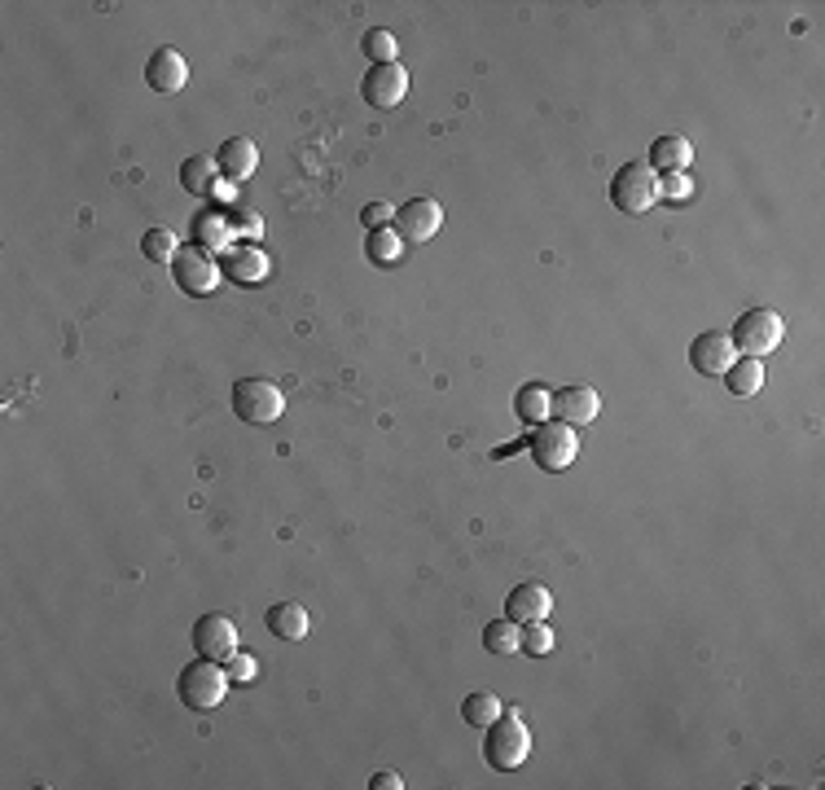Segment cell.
<instances>
[{
    "label": "cell",
    "instance_id": "cell-1",
    "mask_svg": "<svg viewBox=\"0 0 825 790\" xmlns=\"http://www.w3.org/2000/svg\"><path fill=\"white\" fill-rule=\"evenodd\" d=\"M228 686H233L228 681V667L220 659H202V654L176 676V694H180V703L189 712H215L224 703Z\"/></svg>",
    "mask_w": 825,
    "mask_h": 790
},
{
    "label": "cell",
    "instance_id": "cell-32",
    "mask_svg": "<svg viewBox=\"0 0 825 790\" xmlns=\"http://www.w3.org/2000/svg\"><path fill=\"white\" fill-rule=\"evenodd\" d=\"M370 786H374V790H400L404 781H400V773H391V768H387V773H374V781H370Z\"/></svg>",
    "mask_w": 825,
    "mask_h": 790
},
{
    "label": "cell",
    "instance_id": "cell-19",
    "mask_svg": "<svg viewBox=\"0 0 825 790\" xmlns=\"http://www.w3.org/2000/svg\"><path fill=\"white\" fill-rule=\"evenodd\" d=\"M514 413H518L527 426H545V422L553 417V391L540 387V383H527V387L518 391V400H514Z\"/></svg>",
    "mask_w": 825,
    "mask_h": 790
},
{
    "label": "cell",
    "instance_id": "cell-30",
    "mask_svg": "<svg viewBox=\"0 0 825 790\" xmlns=\"http://www.w3.org/2000/svg\"><path fill=\"white\" fill-rule=\"evenodd\" d=\"M361 220H365V229H391L396 206H391V202H370V206L361 211Z\"/></svg>",
    "mask_w": 825,
    "mask_h": 790
},
{
    "label": "cell",
    "instance_id": "cell-7",
    "mask_svg": "<svg viewBox=\"0 0 825 790\" xmlns=\"http://www.w3.org/2000/svg\"><path fill=\"white\" fill-rule=\"evenodd\" d=\"M172 277H176V286H180L185 294L202 299V294H211V290L220 286V264H215L202 247H180L176 260H172Z\"/></svg>",
    "mask_w": 825,
    "mask_h": 790
},
{
    "label": "cell",
    "instance_id": "cell-20",
    "mask_svg": "<svg viewBox=\"0 0 825 790\" xmlns=\"http://www.w3.org/2000/svg\"><path fill=\"white\" fill-rule=\"evenodd\" d=\"M689 163H693V146L685 137H659L650 146V167L659 172H685Z\"/></svg>",
    "mask_w": 825,
    "mask_h": 790
},
{
    "label": "cell",
    "instance_id": "cell-3",
    "mask_svg": "<svg viewBox=\"0 0 825 790\" xmlns=\"http://www.w3.org/2000/svg\"><path fill=\"white\" fill-rule=\"evenodd\" d=\"M659 198H663V189H659V176L650 163H624L611 180V202L624 215H646L659 206Z\"/></svg>",
    "mask_w": 825,
    "mask_h": 790
},
{
    "label": "cell",
    "instance_id": "cell-26",
    "mask_svg": "<svg viewBox=\"0 0 825 790\" xmlns=\"http://www.w3.org/2000/svg\"><path fill=\"white\" fill-rule=\"evenodd\" d=\"M176 234L172 229H150L146 238H141V255L146 260H154V264H163V260H176Z\"/></svg>",
    "mask_w": 825,
    "mask_h": 790
},
{
    "label": "cell",
    "instance_id": "cell-24",
    "mask_svg": "<svg viewBox=\"0 0 825 790\" xmlns=\"http://www.w3.org/2000/svg\"><path fill=\"white\" fill-rule=\"evenodd\" d=\"M501 712H505V703H501L497 694H488V690L470 694V699L461 703V716H465V725H475V729H488V725H492Z\"/></svg>",
    "mask_w": 825,
    "mask_h": 790
},
{
    "label": "cell",
    "instance_id": "cell-11",
    "mask_svg": "<svg viewBox=\"0 0 825 790\" xmlns=\"http://www.w3.org/2000/svg\"><path fill=\"white\" fill-rule=\"evenodd\" d=\"M242 632H238V624H233L228 615H202L198 624H193V645H198V654L202 659H228V654H238L242 645Z\"/></svg>",
    "mask_w": 825,
    "mask_h": 790
},
{
    "label": "cell",
    "instance_id": "cell-4",
    "mask_svg": "<svg viewBox=\"0 0 825 790\" xmlns=\"http://www.w3.org/2000/svg\"><path fill=\"white\" fill-rule=\"evenodd\" d=\"M782 334H786V321H782L773 308H751V312H742V316H738V325H734V334H729V338H734L738 356L764 361L768 352H777Z\"/></svg>",
    "mask_w": 825,
    "mask_h": 790
},
{
    "label": "cell",
    "instance_id": "cell-33",
    "mask_svg": "<svg viewBox=\"0 0 825 790\" xmlns=\"http://www.w3.org/2000/svg\"><path fill=\"white\" fill-rule=\"evenodd\" d=\"M233 220H242V234H251V238H260V234H264V224H260V215H255V211H242V215H233Z\"/></svg>",
    "mask_w": 825,
    "mask_h": 790
},
{
    "label": "cell",
    "instance_id": "cell-14",
    "mask_svg": "<svg viewBox=\"0 0 825 790\" xmlns=\"http://www.w3.org/2000/svg\"><path fill=\"white\" fill-rule=\"evenodd\" d=\"M602 413V396L593 387H562L553 391V417L566 426H588Z\"/></svg>",
    "mask_w": 825,
    "mask_h": 790
},
{
    "label": "cell",
    "instance_id": "cell-16",
    "mask_svg": "<svg viewBox=\"0 0 825 790\" xmlns=\"http://www.w3.org/2000/svg\"><path fill=\"white\" fill-rule=\"evenodd\" d=\"M553 611V593L545 585H518L510 598H505V615L518 619V624H536V619H549Z\"/></svg>",
    "mask_w": 825,
    "mask_h": 790
},
{
    "label": "cell",
    "instance_id": "cell-22",
    "mask_svg": "<svg viewBox=\"0 0 825 790\" xmlns=\"http://www.w3.org/2000/svg\"><path fill=\"white\" fill-rule=\"evenodd\" d=\"M725 383H729V396H760L764 391V361H751V356L734 361Z\"/></svg>",
    "mask_w": 825,
    "mask_h": 790
},
{
    "label": "cell",
    "instance_id": "cell-28",
    "mask_svg": "<svg viewBox=\"0 0 825 790\" xmlns=\"http://www.w3.org/2000/svg\"><path fill=\"white\" fill-rule=\"evenodd\" d=\"M224 667H228V681H238V686H251L255 676H260V663H255V654H247V650L228 654Z\"/></svg>",
    "mask_w": 825,
    "mask_h": 790
},
{
    "label": "cell",
    "instance_id": "cell-15",
    "mask_svg": "<svg viewBox=\"0 0 825 790\" xmlns=\"http://www.w3.org/2000/svg\"><path fill=\"white\" fill-rule=\"evenodd\" d=\"M215 163H220V176H224V180L242 185V180H251V176L260 172V150H255L251 137H228V141L220 146Z\"/></svg>",
    "mask_w": 825,
    "mask_h": 790
},
{
    "label": "cell",
    "instance_id": "cell-8",
    "mask_svg": "<svg viewBox=\"0 0 825 790\" xmlns=\"http://www.w3.org/2000/svg\"><path fill=\"white\" fill-rule=\"evenodd\" d=\"M443 229V206L435 202V198H413V202H404L400 211H396V234H400V242L409 247H422V242H430L435 234Z\"/></svg>",
    "mask_w": 825,
    "mask_h": 790
},
{
    "label": "cell",
    "instance_id": "cell-6",
    "mask_svg": "<svg viewBox=\"0 0 825 790\" xmlns=\"http://www.w3.org/2000/svg\"><path fill=\"white\" fill-rule=\"evenodd\" d=\"M527 448H532V462L540 466V471H549V475H558V471H566L575 457H579V439H575V426H566V422H545L532 439H527Z\"/></svg>",
    "mask_w": 825,
    "mask_h": 790
},
{
    "label": "cell",
    "instance_id": "cell-17",
    "mask_svg": "<svg viewBox=\"0 0 825 790\" xmlns=\"http://www.w3.org/2000/svg\"><path fill=\"white\" fill-rule=\"evenodd\" d=\"M220 273H224L228 281H242V286H255V281H264V277H268V255H264L260 247H233V251L224 255Z\"/></svg>",
    "mask_w": 825,
    "mask_h": 790
},
{
    "label": "cell",
    "instance_id": "cell-13",
    "mask_svg": "<svg viewBox=\"0 0 825 790\" xmlns=\"http://www.w3.org/2000/svg\"><path fill=\"white\" fill-rule=\"evenodd\" d=\"M146 84L154 88V92H163V97H172V92H180L185 84H189V62L176 53V49H154L150 53V62H146Z\"/></svg>",
    "mask_w": 825,
    "mask_h": 790
},
{
    "label": "cell",
    "instance_id": "cell-9",
    "mask_svg": "<svg viewBox=\"0 0 825 790\" xmlns=\"http://www.w3.org/2000/svg\"><path fill=\"white\" fill-rule=\"evenodd\" d=\"M689 361L707 378H725L729 365L738 361V348H734V338L725 329H707V334H698L693 343H689Z\"/></svg>",
    "mask_w": 825,
    "mask_h": 790
},
{
    "label": "cell",
    "instance_id": "cell-12",
    "mask_svg": "<svg viewBox=\"0 0 825 790\" xmlns=\"http://www.w3.org/2000/svg\"><path fill=\"white\" fill-rule=\"evenodd\" d=\"M193 247H202L207 255H228L233 247H238L233 215H224V211H198V220H193Z\"/></svg>",
    "mask_w": 825,
    "mask_h": 790
},
{
    "label": "cell",
    "instance_id": "cell-18",
    "mask_svg": "<svg viewBox=\"0 0 825 790\" xmlns=\"http://www.w3.org/2000/svg\"><path fill=\"white\" fill-rule=\"evenodd\" d=\"M308 628H312V619H308V606H299V602H277L268 611V632L277 641H303Z\"/></svg>",
    "mask_w": 825,
    "mask_h": 790
},
{
    "label": "cell",
    "instance_id": "cell-10",
    "mask_svg": "<svg viewBox=\"0 0 825 790\" xmlns=\"http://www.w3.org/2000/svg\"><path fill=\"white\" fill-rule=\"evenodd\" d=\"M409 92V71L400 62H387V66H370V75L361 79V97L370 110H396Z\"/></svg>",
    "mask_w": 825,
    "mask_h": 790
},
{
    "label": "cell",
    "instance_id": "cell-23",
    "mask_svg": "<svg viewBox=\"0 0 825 790\" xmlns=\"http://www.w3.org/2000/svg\"><path fill=\"white\" fill-rule=\"evenodd\" d=\"M215 176H220V163L207 159V154H193V159L180 163V185H185L189 193H211V189H215Z\"/></svg>",
    "mask_w": 825,
    "mask_h": 790
},
{
    "label": "cell",
    "instance_id": "cell-2",
    "mask_svg": "<svg viewBox=\"0 0 825 790\" xmlns=\"http://www.w3.org/2000/svg\"><path fill=\"white\" fill-rule=\"evenodd\" d=\"M484 755L497 773H514L527 764L532 755V729L523 725L518 712H501L492 725H488V738H484Z\"/></svg>",
    "mask_w": 825,
    "mask_h": 790
},
{
    "label": "cell",
    "instance_id": "cell-21",
    "mask_svg": "<svg viewBox=\"0 0 825 790\" xmlns=\"http://www.w3.org/2000/svg\"><path fill=\"white\" fill-rule=\"evenodd\" d=\"M484 650H492V654H518L523 650V624L510 619V615L484 624Z\"/></svg>",
    "mask_w": 825,
    "mask_h": 790
},
{
    "label": "cell",
    "instance_id": "cell-29",
    "mask_svg": "<svg viewBox=\"0 0 825 790\" xmlns=\"http://www.w3.org/2000/svg\"><path fill=\"white\" fill-rule=\"evenodd\" d=\"M523 650H527V654H549V650H553V628H549L545 619L527 624V632H523Z\"/></svg>",
    "mask_w": 825,
    "mask_h": 790
},
{
    "label": "cell",
    "instance_id": "cell-27",
    "mask_svg": "<svg viewBox=\"0 0 825 790\" xmlns=\"http://www.w3.org/2000/svg\"><path fill=\"white\" fill-rule=\"evenodd\" d=\"M365 53H370V62H374V66H387V62H396L400 45H396V36H391V32L374 27V32L365 36Z\"/></svg>",
    "mask_w": 825,
    "mask_h": 790
},
{
    "label": "cell",
    "instance_id": "cell-5",
    "mask_svg": "<svg viewBox=\"0 0 825 790\" xmlns=\"http://www.w3.org/2000/svg\"><path fill=\"white\" fill-rule=\"evenodd\" d=\"M233 413H238L247 426H273L286 413V396L268 378H242L233 387Z\"/></svg>",
    "mask_w": 825,
    "mask_h": 790
},
{
    "label": "cell",
    "instance_id": "cell-31",
    "mask_svg": "<svg viewBox=\"0 0 825 790\" xmlns=\"http://www.w3.org/2000/svg\"><path fill=\"white\" fill-rule=\"evenodd\" d=\"M659 189H663V198H685V193H689V180H685V172H667V176L659 180Z\"/></svg>",
    "mask_w": 825,
    "mask_h": 790
},
{
    "label": "cell",
    "instance_id": "cell-25",
    "mask_svg": "<svg viewBox=\"0 0 825 790\" xmlns=\"http://www.w3.org/2000/svg\"><path fill=\"white\" fill-rule=\"evenodd\" d=\"M365 255H370L374 264H396V260L404 255V242H400V234H396V229H370Z\"/></svg>",
    "mask_w": 825,
    "mask_h": 790
}]
</instances>
